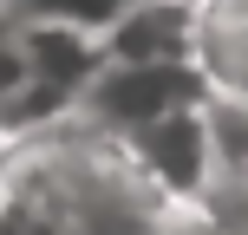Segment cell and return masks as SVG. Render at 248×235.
<instances>
[{
	"instance_id": "obj_6",
	"label": "cell",
	"mask_w": 248,
	"mask_h": 235,
	"mask_svg": "<svg viewBox=\"0 0 248 235\" xmlns=\"http://www.w3.org/2000/svg\"><path fill=\"white\" fill-rule=\"evenodd\" d=\"M137 0H13L20 20H59V26H85V33H111Z\"/></svg>"
},
{
	"instance_id": "obj_2",
	"label": "cell",
	"mask_w": 248,
	"mask_h": 235,
	"mask_svg": "<svg viewBox=\"0 0 248 235\" xmlns=\"http://www.w3.org/2000/svg\"><path fill=\"white\" fill-rule=\"evenodd\" d=\"M202 98H209V85H202L196 65H118V59H105L98 78L85 85V98L72 105V124L124 144L144 124L183 111V105H202Z\"/></svg>"
},
{
	"instance_id": "obj_5",
	"label": "cell",
	"mask_w": 248,
	"mask_h": 235,
	"mask_svg": "<svg viewBox=\"0 0 248 235\" xmlns=\"http://www.w3.org/2000/svg\"><path fill=\"white\" fill-rule=\"evenodd\" d=\"M196 72L216 98L248 105V0H202L196 7Z\"/></svg>"
},
{
	"instance_id": "obj_4",
	"label": "cell",
	"mask_w": 248,
	"mask_h": 235,
	"mask_svg": "<svg viewBox=\"0 0 248 235\" xmlns=\"http://www.w3.org/2000/svg\"><path fill=\"white\" fill-rule=\"evenodd\" d=\"M196 7L202 0H137L105 33V59H118V65H196Z\"/></svg>"
},
{
	"instance_id": "obj_7",
	"label": "cell",
	"mask_w": 248,
	"mask_h": 235,
	"mask_svg": "<svg viewBox=\"0 0 248 235\" xmlns=\"http://www.w3.org/2000/svg\"><path fill=\"white\" fill-rule=\"evenodd\" d=\"M13 85H20V13L0 7V105L13 98Z\"/></svg>"
},
{
	"instance_id": "obj_8",
	"label": "cell",
	"mask_w": 248,
	"mask_h": 235,
	"mask_svg": "<svg viewBox=\"0 0 248 235\" xmlns=\"http://www.w3.org/2000/svg\"><path fill=\"white\" fill-rule=\"evenodd\" d=\"M20 150H26V137L13 131L7 118H0V189H7V176H13V170H20Z\"/></svg>"
},
{
	"instance_id": "obj_3",
	"label": "cell",
	"mask_w": 248,
	"mask_h": 235,
	"mask_svg": "<svg viewBox=\"0 0 248 235\" xmlns=\"http://www.w3.org/2000/svg\"><path fill=\"white\" fill-rule=\"evenodd\" d=\"M124 157L131 170L157 189L170 209H196L216 183V144H209V98L202 105H183V111L144 124L137 137H124Z\"/></svg>"
},
{
	"instance_id": "obj_9",
	"label": "cell",
	"mask_w": 248,
	"mask_h": 235,
	"mask_svg": "<svg viewBox=\"0 0 248 235\" xmlns=\"http://www.w3.org/2000/svg\"><path fill=\"white\" fill-rule=\"evenodd\" d=\"M0 7H13V0H0Z\"/></svg>"
},
{
	"instance_id": "obj_1",
	"label": "cell",
	"mask_w": 248,
	"mask_h": 235,
	"mask_svg": "<svg viewBox=\"0 0 248 235\" xmlns=\"http://www.w3.org/2000/svg\"><path fill=\"white\" fill-rule=\"evenodd\" d=\"M105 65V39L85 26H59V20H20V85L0 105V118L20 137L52 131L59 118H72V105L85 98V85Z\"/></svg>"
}]
</instances>
